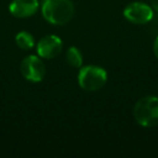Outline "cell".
<instances>
[{
    "instance_id": "cell-8",
    "label": "cell",
    "mask_w": 158,
    "mask_h": 158,
    "mask_svg": "<svg viewBox=\"0 0 158 158\" xmlns=\"http://www.w3.org/2000/svg\"><path fill=\"white\" fill-rule=\"evenodd\" d=\"M15 42L23 50H29L35 44L33 36L29 33H27V31H21V33H19L15 37Z\"/></svg>"
},
{
    "instance_id": "cell-9",
    "label": "cell",
    "mask_w": 158,
    "mask_h": 158,
    "mask_svg": "<svg viewBox=\"0 0 158 158\" xmlns=\"http://www.w3.org/2000/svg\"><path fill=\"white\" fill-rule=\"evenodd\" d=\"M66 61L73 67H80L82 64V56L80 51L75 47H72L66 53Z\"/></svg>"
},
{
    "instance_id": "cell-5",
    "label": "cell",
    "mask_w": 158,
    "mask_h": 158,
    "mask_svg": "<svg viewBox=\"0 0 158 158\" xmlns=\"http://www.w3.org/2000/svg\"><path fill=\"white\" fill-rule=\"evenodd\" d=\"M123 15L129 22L134 24H146L153 19L154 12L153 9L145 3L133 2L125 8Z\"/></svg>"
},
{
    "instance_id": "cell-1",
    "label": "cell",
    "mask_w": 158,
    "mask_h": 158,
    "mask_svg": "<svg viewBox=\"0 0 158 158\" xmlns=\"http://www.w3.org/2000/svg\"><path fill=\"white\" fill-rule=\"evenodd\" d=\"M74 6L70 0H44L42 15L54 25L66 24L74 15Z\"/></svg>"
},
{
    "instance_id": "cell-2",
    "label": "cell",
    "mask_w": 158,
    "mask_h": 158,
    "mask_svg": "<svg viewBox=\"0 0 158 158\" xmlns=\"http://www.w3.org/2000/svg\"><path fill=\"white\" fill-rule=\"evenodd\" d=\"M136 123L143 127L158 126V98L145 97L136 102L133 110Z\"/></svg>"
},
{
    "instance_id": "cell-3",
    "label": "cell",
    "mask_w": 158,
    "mask_h": 158,
    "mask_svg": "<svg viewBox=\"0 0 158 158\" xmlns=\"http://www.w3.org/2000/svg\"><path fill=\"white\" fill-rule=\"evenodd\" d=\"M107 80L105 69L99 66H86L78 74V84L86 91L100 90Z\"/></svg>"
},
{
    "instance_id": "cell-4",
    "label": "cell",
    "mask_w": 158,
    "mask_h": 158,
    "mask_svg": "<svg viewBox=\"0 0 158 158\" xmlns=\"http://www.w3.org/2000/svg\"><path fill=\"white\" fill-rule=\"evenodd\" d=\"M21 73L28 81L40 82L46 75V66L39 57L29 55L21 63Z\"/></svg>"
},
{
    "instance_id": "cell-6",
    "label": "cell",
    "mask_w": 158,
    "mask_h": 158,
    "mask_svg": "<svg viewBox=\"0 0 158 158\" xmlns=\"http://www.w3.org/2000/svg\"><path fill=\"white\" fill-rule=\"evenodd\" d=\"M63 42L57 36L49 35L41 38L37 44V52L44 59H53L57 56L62 50Z\"/></svg>"
},
{
    "instance_id": "cell-10",
    "label": "cell",
    "mask_w": 158,
    "mask_h": 158,
    "mask_svg": "<svg viewBox=\"0 0 158 158\" xmlns=\"http://www.w3.org/2000/svg\"><path fill=\"white\" fill-rule=\"evenodd\" d=\"M154 54L158 59V36L155 39V41H154Z\"/></svg>"
},
{
    "instance_id": "cell-7",
    "label": "cell",
    "mask_w": 158,
    "mask_h": 158,
    "mask_svg": "<svg viewBox=\"0 0 158 158\" xmlns=\"http://www.w3.org/2000/svg\"><path fill=\"white\" fill-rule=\"evenodd\" d=\"M38 0H13L9 6V11L15 18H28L36 13Z\"/></svg>"
},
{
    "instance_id": "cell-11",
    "label": "cell",
    "mask_w": 158,
    "mask_h": 158,
    "mask_svg": "<svg viewBox=\"0 0 158 158\" xmlns=\"http://www.w3.org/2000/svg\"><path fill=\"white\" fill-rule=\"evenodd\" d=\"M151 2H152V6H153L154 10L158 12V0H151Z\"/></svg>"
}]
</instances>
